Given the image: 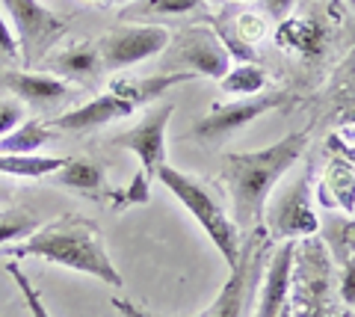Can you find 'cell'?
Returning <instances> with one entry per match:
<instances>
[{"instance_id":"obj_1","label":"cell","mask_w":355,"mask_h":317,"mask_svg":"<svg viewBox=\"0 0 355 317\" xmlns=\"http://www.w3.org/2000/svg\"><path fill=\"white\" fill-rule=\"evenodd\" d=\"M308 148V128L293 130L279 143L258 151H231L222 157V181L231 196V220L240 232L263 228V211L279 181Z\"/></svg>"},{"instance_id":"obj_2","label":"cell","mask_w":355,"mask_h":317,"mask_svg":"<svg viewBox=\"0 0 355 317\" xmlns=\"http://www.w3.org/2000/svg\"><path fill=\"white\" fill-rule=\"evenodd\" d=\"M6 258H42L48 264H60L77 273H86L92 279H101L104 285L121 288L125 279L116 270L113 258L101 243V228L92 220L65 214L60 220L36 228L30 237L18 240V243L0 246Z\"/></svg>"},{"instance_id":"obj_3","label":"cell","mask_w":355,"mask_h":317,"mask_svg":"<svg viewBox=\"0 0 355 317\" xmlns=\"http://www.w3.org/2000/svg\"><path fill=\"white\" fill-rule=\"evenodd\" d=\"M154 178H157L163 187L193 214V220L205 228V234L210 237V243H214L219 249V255L225 258L228 270H234L237 261H240V249H243L240 228L225 214V207H222V202L216 199L214 193H210L207 184H202L198 178H193V175H187L181 169L169 166V163L160 166V172L154 175Z\"/></svg>"},{"instance_id":"obj_4","label":"cell","mask_w":355,"mask_h":317,"mask_svg":"<svg viewBox=\"0 0 355 317\" xmlns=\"http://www.w3.org/2000/svg\"><path fill=\"white\" fill-rule=\"evenodd\" d=\"M291 311L293 317H331V255L317 234L296 240Z\"/></svg>"},{"instance_id":"obj_5","label":"cell","mask_w":355,"mask_h":317,"mask_svg":"<svg viewBox=\"0 0 355 317\" xmlns=\"http://www.w3.org/2000/svg\"><path fill=\"white\" fill-rule=\"evenodd\" d=\"M0 9L15 27V42L24 71L39 65L51 53V48L69 33V21L51 12L48 6H42L39 0H0Z\"/></svg>"},{"instance_id":"obj_6","label":"cell","mask_w":355,"mask_h":317,"mask_svg":"<svg viewBox=\"0 0 355 317\" xmlns=\"http://www.w3.org/2000/svg\"><path fill=\"white\" fill-rule=\"evenodd\" d=\"M263 225L272 240H302L320 232V220L311 207L308 172L296 175L282 190H272L263 211Z\"/></svg>"},{"instance_id":"obj_7","label":"cell","mask_w":355,"mask_h":317,"mask_svg":"<svg viewBox=\"0 0 355 317\" xmlns=\"http://www.w3.org/2000/svg\"><path fill=\"white\" fill-rule=\"evenodd\" d=\"M169 42L172 33L160 24H146V27L119 24L98 42V53H101V65L107 71H119L157 57V53L169 48Z\"/></svg>"},{"instance_id":"obj_8","label":"cell","mask_w":355,"mask_h":317,"mask_svg":"<svg viewBox=\"0 0 355 317\" xmlns=\"http://www.w3.org/2000/svg\"><path fill=\"white\" fill-rule=\"evenodd\" d=\"M228 51L219 42V36L207 27H190L184 30L181 36L175 39V45L169 48V57H166L163 69H187L198 74V78H214L222 80L225 71L231 69L228 65Z\"/></svg>"},{"instance_id":"obj_9","label":"cell","mask_w":355,"mask_h":317,"mask_svg":"<svg viewBox=\"0 0 355 317\" xmlns=\"http://www.w3.org/2000/svg\"><path fill=\"white\" fill-rule=\"evenodd\" d=\"M270 240L272 237H263V228L249 232V243H243L237 267L231 270L225 288L216 293V300L205 311V317H243L246 300L252 297V282L258 279L261 261L266 258V252H270Z\"/></svg>"},{"instance_id":"obj_10","label":"cell","mask_w":355,"mask_h":317,"mask_svg":"<svg viewBox=\"0 0 355 317\" xmlns=\"http://www.w3.org/2000/svg\"><path fill=\"white\" fill-rule=\"evenodd\" d=\"M284 104H287L284 92H266V95L258 92V95L240 98V101H234V104L214 107L207 116H202L193 125V137L202 139V143H219V139L237 134L240 128L252 125L254 119H261L270 110H279V107H284Z\"/></svg>"},{"instance_id":"obj_11","label":"cell","mask_w":355,"mask_h":317,"mask_svg":"<svg viewBox=\"0 0 355 317\" xmlns=\"http://www.w3.org/2000/svg\"><path fill=\"white\" fill-rule=\"evenodd\" d=\"M172 113H175V104H160L157 110L146 113L130 130H125V134H119L113 139L119 148H128L139 157L142 172L151 181L160 172V166H166V128H169Z\"/></svg>"},{"instance_id":"obj_12","label":"cell","mask_w":355,"mask_h":317,"mask_svg":"<svg viewBox=\"0 0 355 317\" xmlns=\"http://www.w3.org/2000/svg\"><path fill=\"white\" fill-rule=\"evenodd\" d=\"M293 255H296V240H282V246L275 249V252H266V258H263V282H261L254 317H275L282 311V305L291 300Z\"/></svg>"},{"instance_id":"obj_13","label":"cell","mask_w":355,"mask_h":317,"mask_svg":"<svg viewBox=\"0 0 355 317\" xmlns=\"http://www.w3.org/2000/svg\"><path fill=\"white\" fill-rule=\"evenodd\" d=\"M0 86L9 89L21 104L51 110L60 107L69 98V83L51 74H33V71H0Z\"/></svg>"},{"instance_id":"obj_14","label":"cell","mask_w":355,"mask_h":317,"mask_svg":"<svg viewBox=\"0 0 355 317\" xmlns=\"http://www.w3.org/2000/svg\"><path fill=\"white\" fill-rule=\"evenodd\" d=\"M137 107L125 98H119L113 92L107 95H98L92 101H86L80 107H74V110L62 113L53 119V128L57 130H69V134H80V130H95V128H104L110 122H116V119H128Z\"/></svg>"},{"instance_id":"obj_15","label":"cell","mask_w":355,"mask_h":317,"mask_svg":"<svg viewBox=\"0 0 355 317\" xmlns=\"http://www.w3.org/2000/svg\"><path fill=\"white\" fill-rule=\"evenodd\" d=\"M190 80H198V74L193 71H160V74H148V78H139V80H128V78H119L110 83V92L125 98L133 107L146 104V101H157L163 98L169 89L181 83H190Z\"/></svg>"},{"instance_id":"obj_16","label":"cell","mask_w":355,"mask_h":317,"mask_svg":"<svg viewBox=\"0 0 355 317\" xmlns=\"http://www.w3.org/2000/svg\"><path fill=\"white\" fill-rule=\"evenodd\" d=\"M53 184L71 190V193L89 196V199H107V193H110L107 172L98 166L95 160H86V157H69L65 160V166L53 172Z\"/></svg>"},{"instance_id":"obj_17","label":"cell","mask_w":355,"mask_h":317,"mask_svg":"<svg viewBox=\"0 0 355 317\" xmlns=\"http://www.w3.org/2000/svg\"><path fill=\"white\" fill-rule=\"evenodd\" d=\"M320 202L326 207H340L355 214V163L347 157H331L320 178Z\"/></svg>"},{"instance_id":"obj_18","label":"cell","mask_w":355,"mask_h":317,"mask_svg":"<svg viewBox=\"0 0 355 317\" xmlns=\"http://www.w3.org/2000/svg\"><path fill=\"white\" fill-rule=\"evenodd\" d=\"M51 71H57V78H69V80H77V83H95L98 74L104 71L98 45H92V42H80V45H71V48L60 51L57 57L51 60Z\"/></svg>"},{"instance_id":"obj_19","label":"cell","mask_w":355,"mask_h":317,"mask_svg":"<svg viewBox=\"0 0 355 317\" xmlns=\"http://www.w3.org/2000/svg\"><path fill=\"white\" fill-rule=\"evenodd\" d=\"M51 139L53 130L42 125L39 119H30V122H21L18 128H12L6 137H0V155H36Z\"/></svg>"},{"instance_id":"obj_20","label":"cell","mask_w":355,"mask_h":317,"mask_svg":"<svg viewBox=\"0 0 355 317\" xmlns=\"http://www.w3.org/2000/svg\"><path fill=\"white\" fill-rule=\"evenodd\" d=\"M207 0H133L121 9V21H142V18H175L202 9Z\"/></svg>"},{"instance_id":"obj_21","label":"cell","mask_w":355,"mask_h":317,"mask_svg":"<svg viewBox=\"0 0 355 317\" xmlns=\"http://www.w3.org/2000/svg\"><path fill=\"white\" fill-rule=\"evenodd\" d=\"M69 157H44V155H0V175L15 178H44L65 166Z\"/></svg>"},{"instance_id":"obj_22","label":"cell","mask_w":355,"mask_h":317,"mask_svg":"<svg viewBox=\"0 0 355 317\" xmlns=\"http://www.w3.org/2000/svg\"><path fill=\"white\" fill-rule=\"evenodd\" d=\"M219 83L228 95L249 98V95H258V92L266 89V74L254 62H243V65H237V69H228L225 78H222Z\"/></svg>"},{"instance_id":"obj_23","label":"cell","mask_w":355,"mask_h":317,"mask_svg":"<svg viewBox=\"0 0 355 317\" xmlns=\"http://www.w3.org/2000/svg\"><path fill=\"white\" fill-rule=\"evenodd\" d=\"M107 199H110V207H113L116 214H119V211H125V207H130V205H146V202L151 199V178L139 169V172L130 178L128 187H121V190H113V187H110Z\"/></svg>"},{"instance_id":"obj_24","label":"cell","mask_w":355,"mask_h":317,"mask_svg":"<svg viewBox=\"0 0 355 317\" xmlns=\"http://www.w3.org/2000/svg\"><path fill=\"white\" fill-rule=\"evenodd\" d=\"M39 228L36 216L27 211H18V207H9V211L0 214V246L6 243H18V240L30 237Z\"/></svg>"},{"instance_id":"obj_25","label":"cell","mask_w":355,"mask_h":317,"mask_svg":"<svg viewBox=\"0 0 355 317\" xmlns=\"http://www.w3.org/2000/svg\"><path fill=\"white\" fill-rule=\"evenodd\" d=\"M326 246H331V252H335L338 261L355 255V223L352 220H340V216H335V220L326 223Z\"/></svg>"},{"instance_id":"obj_26","label":"cell","mask_w":355,"mask_h":317,"mask_svg":"<svg viewBox=\"0 0 355 317\" xmlns=\"http://www.w3.org/2000/svg\"><path fill=\"white\" fill-rule=\"evenodd\" d=\"M279 42L284 48L314 53L317 51V30L308 21H284V27L279 30Z\"/></svg>"},{"instance_id":"obj_27","label":"cell","mask_w":355,"mask_h":317,"mask_svg":"<svg viewBox=\"0 0 355 317\" xmlns=\"http://www.w3.org/2000/svg\"><path fill=\"white\" fill-rule=\"evenodd\" d=\"M6 273L12 276V282L18 285V291H21V297H24L30 314H33V317H51L48 309H44V302H42V293L36 291V285L30 282L27 273L18 267V261H15V258H9V261H6Z\"/></svg>"},{"instance_id":"obj_28","label":"cell","mask_w":355,"mask_h":317,"mask_svg":"<svg viewBox=\"0 0 355 317\" xmlns=\"http://www.w3.org/2000/svg\"><path fill=\"white\" fill-rule=\"evenodd\" d=\"M21 122H24V104L18 98H3L0 101V137H6Z\"/></svg>"},{"instance_id":"obj_29","label":"cell","mask_w":355,"mask_h":317,"mask_svg":"<svg viewBox=\"0 0 355 317\" xmlns=\"http://www.w3.org/2000/svg\"><path fill=\"white\" fill-rule=\"evenodd\" d=\"M18 60V42L12 36V27L6 24V15L0 9V71Z\"/></svg>"},{"instance_id":"obj_30","label":"cell","mask_w":355,"mask_h":317,"mask_svg":"<svg viewBox=\"0 0 355 317\" xmlns=\"http://www.w3.org/2000/svg\"><path fill=\"white\" fill-rule=\"evenodd\" d=\"M343 276H340V297L347 305H355V255L343 258Z\"/></svg>"},{"instance_id":"obj_31","label":"cell","mask_w":355,"mask_h":317,"mask_svg":"<svg viewBox=\"0 0 355 317\" xmlns=\"http://www.w3.org/2000/svg\"><path fill=\"white\" fill-rule=\"evenodd\" d=\"M263 6H266V12H270L275 21H284L287 15L293 12L296 0H263Z\"/></svg>"},{"instance_id":"obj_32","label":"cell","mask_w":355,"mask_h":317,"mask_svg":"<svg viewBox=\"0 0 355 317\" xmlns=\"http://www.w3.org/2000/svg\"><path fill=\"white\" fill-rule=\"evenodd\" d=\"M275 317H293V311H291V300H287V302L282 305V311L275 314Z\"/></svg>"},{"instance_id":"obj_33","label":"cell","mask_w":355,"mask_h":317,"mask_svg":"<svg viewBox=\"0 0 355 317\" xmlns=\"http://www.w3.org/2000/svg\"><path fill=\"white\" fill-rule=\"evenodd\" d=\"M343 137H349L352 143H355V128H347V130H343Z\"/></svg>"},{"instance_id":"obj_34","label":"cell","mask_w":355,"mask_h":317,"mask_svg":"<svg viewBox=\"0 0 355 317\" xmlns=\"http://www.w3.org/2000/svg\"><path fill=\"white\" fill-rule=\"evenodd\" d=\"M347 122H355V110H352V113L347 116Z\"/></svg>"},{"instance_id":"obj_35","label":"cell","mask_w":355,"mask_h":317,"mask_svg":"<svg viewBox=\"0 0 355 317\" xmlns=\"http://www.w3.org/2000/svg\"><path fill=\"white\" fill-rule=\"evenodd\" d=\"M352 3H355V0H352Z\"/></svg>"}]
</instances>
